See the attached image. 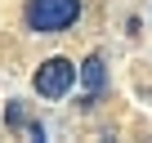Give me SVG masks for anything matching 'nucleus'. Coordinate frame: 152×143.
<instances>
[{
  "label": "nucleus",
  "mask_w": 152,
  "mask_h": 143,
  "mask_svg": "<svg viewBox=\"0 0 152 143\" xmlns=\"http://www.w3.org/2000/svg\"><path fill=\"white\" fill-rule=\"evenodd\" d=\"M72 85H76V67L67 58H45L36 67V94L40 98H63Z\"/></svg>",
  "instance_id": "obj_2"
},
{
  "label": "nucleus",
  "mask_w": 152,
  "mask_h": 143,
  "mask_svg": "<svg viewBox=\"0 0 152 143\" xmlns=\"http://www.w3.org/2000/svg\"><path fill=\"white\" fill-rule=\"evenodd\" d=\"M81 85H85V94L94 98V94H103V85H107V63L99 58V54H90L85 58V67H81Z\"/></svg>",
  "instance_id": "obj_3"
},
{
  "label": "nucleus",
  "mask_w": 152,
  "mask_h": 143,
  "mask_svg": "<svg viewBox=\"0 0 152 143\" xmlns=\"http://www.w3.org/2000/svg\"><path fill=\"white\" fill-rule=\"evenodd\" d=\"M76 18H81V0H27V27L40 36L67 31Z\"/></svg>",
  "instance_id": "obj_1"
},
{
  "label": "nucleus",
  "mask_w": 152,
  "mask_h": 143,
  "mask_svg": "<svg viewBox=\"0 0 152 143\" xmlns=\"http://www.w3.org/2000/svg\"><path fill=\"white\" fill-rule=\"evenodd\" d=\"M5 121H9V125H31V121H27V112H23V103H18V98H14V103H9V112H5Z\"/></svg>",
  "instance_id": "obj_4"
}]
</instances>
